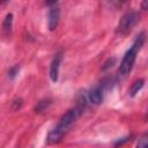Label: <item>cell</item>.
I'll use <instances>...</instances> for the list:
<instances>
[{
  "label": "cell",
  "instance_id": "obj_1",
  "mask_svg": "<svg viewBox=\"0 0 148 148\" xmlns=\"http://www.w3.org/2000/svg\"><path fill=\"white\" fill-rule=\"evenodd\" d=\"M82 109H80L77 105L71 110H68L59 120L58 125L49 133L47 135V141L50 143H57L59 142L62 136L65 135V133L72 127V125L77 120V118L80 117V114L82 113Z\"/></svg>",
  "mask_w": 148,
  "mask_h": 148
},
{
  "label": "cell",
  "instance_id": "obj_2",
  "mask_svg": "<svg viewBox=\"0 0 148 148\" xmlns=\"http://www.w3.org/2000/svg\"><path fill=\"white\" fill-rule=\"evenodd\" d=\"M146 40V34L145 32H141L134 40V43L132 44V46L126 51L121 62H120V66H119V74L120 76H126L127 74H130V72L132 71L133 68V65L136 60V56L139 53V51L141 50L143 43Z\"/></svg>",
  "mask_w": 148,
  "mask_h": 148
},
{
  "label": "cell",
  "instance_id": "obj_3",
  "mask_svg": "<svg viewBox=\"0 0 148 148\" xmlns=\"http://www.w3.org/2000/svg\"><path fill=\"white\" fill-rule=\"evenodd\" d=\"M138 20H139V14L135 10L127 12L120 18V21L118 23V27H117V32L123 35V36L128 35L133 30L135 24L138 23Z\"/></svg>",
  "mask_w": 148,
  "mask_h": 148
},
{
  "label": "cell",
  "instance_id": "obj_4",
  "mask_svg": "<svg viewBox=\"0 0 148 148\" xmlns=\"http://www.w3.org/2000/svg\"><path fill=\"white\" fill-rule=\"evenodd\" d=\"M62 57H64V53L61 51L57 52L51 61V65H50V79L52 82H57L58 81V77H59V68H60V64L62 61Z\"/></svg>",
  "mask_w": 148,
  "mask_h": 148
},
{
  "label": "cell",
  "instance_id": "obj_5",
  "mask_svg": "<svg viewBox=\"0 0 148 148\" xmlns=\"http://www.w3.org/2000/svg\"><path fill=\"white\" fill-rule=\"evenodd\" d=\"M87 98L91 104H95V105L101 104L104 99V89H103V87L101 84H97V86L92 87L88 91Z\"/></svg>",
  "mask_w": 148,
  "mask_h": 148
},
{
  "label": "cell",
  "instance_id": "obj_6",
  "mask_svg": "<svg viewBox=\"0 0 148 148\" xmlns=\"http://www.w3.org/2000/svg\"><path fill=\"white\" fill-rule=\"evenodd\" d=\"M59 17H60V10L58 7L52 6L50 12H49V29L51 31L56 30L58 27V22H59Z\"/></svg>",
  "mask_w": 148,
  "mask_h": 148
},
{
  "label": "cell",
  "instance_id": "obj_7",
  "mask_svg": "<svg viewBox=\"0 0 148 148\" xmlns=\"http://www.w3.org/2000/svg\"><path fill=\"white\" fill-rule=\"evenodd\" d=\"M12 28H13V14L8 13L2 22V32L5 36H10L12 34Z\"/></svg>",
  "mask_w": 148,
  "mask_h": 148
},
{
  "label": "cell",
  "instance_id": "obj_8",
  "mask_svg": "<svg viewBox=\"0 0 148 148\" xmlns=\"http://www.w3.org/2000/svg\"><path fill=\"white\" fill-rule=\"evenodd\" d=\"M143 86H145V80H143V79H139V80L134 81V82L132 83L131 88H130V96H131V97L136 96L138 92L143 88Z\"/></svg>",
  "mask_w": 148,
  "mask_h": 148
},
{
  "label": "cell",
  "instance_id": "obj_9",
  "mask_svg": "<svg viewBox=\"0 0 148 148\" xmlns=\"http://www.w3.org/2000/svg\"><path fill=\"white\" fill-rule=\"evenodd\" d=\"M52 104V99L51 98H43L40 101L37 102L36 106H35V112L37 113H40V112H44L45 110L49 109V106Z\"/></svg>",
  "mask_w": 148,
  "mask_h": 148
},
{
  "label": "cell",
  "instance_id": "obj_10",
  "mask_svg": "<svg viewBox=\"0 0 148 148\" xmlns=\"http://www.w3.org/2000/svg\"><path fill=\"white\" fill-rule=\"evenodd\" d=\"M116 64V58H109L103 65H102V71H108V69H110V68H112L113 67V65Z\"/></svg>",
  "mask_w": 148,
  "mask_h": 148
},
{
  "label": "cell",
  "instance_id": "obj_11",
  "mask_svg": "<svg viewBox=\"0 0 148 148\" xmlns=\"http://www.w3.org/2000/svg\"><path fill=\"white\" fill-rule=\"evenodd\" d=\"M18 72H20V65H15V66H13V67L9 69L8 75H9L10 79H15V77L17 76Z\"/></svg>",
  "mask_w": 148,
  "mask_h": 148
},
{
  "label": "cell",
  "instance_id": "obj_12",
  "mask_svg": "<svg viewBox=\"0 0 148 148\" xmlns=\"http://www.w3.org/2000/svg\"><path fill=\"white\" fill-rule=\"evenodd\" d=\"M22 104H23L22 98H15L12 102V108H13V110H18V109H21Z\"/></svg>",
  "mask_w": 148,
  "mask_h": 148
},
{
  "label": "cell",
  "instance_id": "obj_13",
  "mask_svg": "<svg viewBox=\"0 0 148 148\" xmlns=\"http://www.w3.org/2000/svg\"><path fill=\"white\" fill-rule=\"evenodd\" d=\"M130 139H131L130 136H126V138H123V140H118V141H116V142H114V146H121V145H124L125 142H127V141H128Z\"/></svg>",
  "mask_w": 148,
  "mask_h": 148
},
{
  "label": "cell",
  "instance_id": "obj_14",
  "mask_svg": "<svg viewBox=\"0 0 148 148\" xmlns=\"http://www.w3.org/2000/svg\"><path fill=\"white\" fill-rule=\"evenodd\" d=\"M148 146V140L147 138H142L140 142H138V147H147Z\"/></svg>",
  "mask_w": 148,
  "mask_h": 148
},
{
  "label": "cell",
  "instance_id": "obj_15",
  "mask_svg": "<svg viewBox=\"0 0 148 148\" xmlns=\"http://www.w3.org/2000/svg\"><path fill=\"white\" fill-rule=\"evenodd\" d=\"M57 2H58V0H45V3H46L47 6H50V7L56 6Z\"/></svg>",
  "mask_w": 148,
  "mask_h": 148
},
{
  "label": "cell",
  "instance_id": "obj_16",
  "mask_svg": "<svg viewBox=\"0 0 148 148\" xmlns=\"http://www.w3.org/2000/svg\"><path fill=\"white\" fill-rule=\"evenodd\" d=\"M147 1H148V0H143V1H142V5H141V8H142L143 10H146V9H147Z\"/></svg>",
  "mask_w": 148,
  "mask_h": 148
},
{
  "label": "cell",
  "instance_id": "obj_17",
  "mask_svg": "<svg viewBox=\"0 0 148 148\" xmlns=\"http://www.w3.org/2000/svg\"><path fill=\"white\" fill-rule=\"evenodd\" d=\"M10 0H0V5H6L7 2H9Z\"/></svg>",
  "mask_w": 148,
  "mask_h": 148
},
{
  "label": "cell",
  "instance_id": "obj_18",
  "mask_svg": "<svg viewBox=\"0 0 148 148\" xmlns=\"http://www.w3.org/2000/svg\"><path fill=\"white\" fill-rule=\"evenodd\" d=\"M117 1H118V2H120V3H124V2H126L127 0H117Z\"/></svg>",
  "mask_w": 148,
  "mask_h": 148
}]
</instances>
